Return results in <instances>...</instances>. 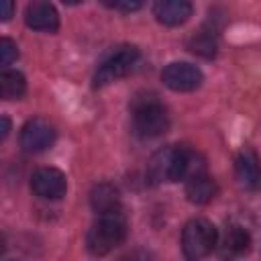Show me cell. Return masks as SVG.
Returning <instances> with one entry per match:
<instances>
[{"label":"cell","instance_id":"cell-21","mask_svg":"<svg viewBox=\"0 0 261 261\" xmlns=\"http://www.w3.org/2000/svg\"><path fill=\"white\" fill-rule=\"evenodd\" d=\"M8 130H10V120H8V116H2V133H0V139H6Z\"/></svg>","mask_w":261,"mask_h":261},{"label":"cell","instance_id":"cell-9","mask_svg":"<svg viewBox=\"0 0 261 261\" xmlns=\"http://www.w3.org/2000/svg\"><path fill=\"white\" fill-rule=\"evenodd\" d=\"M24 22L29 29L35 31H45V33H55L59 29V14L51 2L37 0L31 2L24 10Z\"/></svg>","mask_w":261,"mask_h":261},{"label":"cell","instance_id":"cell-6","mask_svg":"<svg viewBox=\"0 0 261 261\" xmlns=\"http://www.w3.org/2000/svg\"><path fill=\"white\" fill-rule=\"evenodd\" d=\"M53 141H55V126L41 116L27 120L24 126L20 128V147L27 153H41L49 149Z\"/></svg>","mask_w":261,"mask_h":261},{"label":"cell","instance_id":"cell-5","mask_svg":"<svg viewBox=\"0 0 261 261\" xmlns=\"http://www.w3.org/2000/svg\"><path fill=\"white\" fill-rule=\"evenodd\" d=\"M139 59V49L133 47V45H124L120 49H116L114 53H110L96 69V75H94V86L96 88H102V86H108L120 77H124L137 63Z\"/></svg>","mask_w":261,"mask_h":261},{"label":"cell","instance_id":"cell-12","mask_svg":"<svg viewBox=\"0 0 261 261\" xmlns=\"http://www.w3.org/2000/svg\"><path fill=\"white\" fill-rule=\"evenodd\" d=\"M216 194H218V186L206 171L194 173L192 177L186 179V196L192 204H208L214 200Z\"/></svg>","mask_w":261,"mask_h":261},{"label":"cell","instance_id":"cell-20","mask_svg":"<svg viewBox=\"0 0 261 261\" xmlns=\"http://www.w3.org/2000/svg\"><path fill=\"white\" fill-rule=\"evenodd\" d=\"M12 8H14V6H12L10 0H2V2H0V10H2L0 16H2V20H8V18L12 16Z\"/></svg>","mask_w":261,"mask_h":261},{"label":"cell","instance_id":"cell-8","mask_svg":"<svg viewBox=\"0 0 261 261\" xmlns=\"http://www.w3.org/2000/svg\"><path fill=\"white\" fill-rule=\"evenodd\" d=\"M31 190L43 200H59L61 196H65L67 179L63 171L55 167H41L31 177Z\"/></svg>","mask_w":261,"mask_h":261},{"label":"cell","instance_id":"cell-7","mask_svg":"<svg viewBox=\"0 0 261 261\" xmlns=\"http://www.w3.org/2000/svg\"><path fill=\"white\" fill-rule=\"evenodd\" d=\"M161 80L173 92H192L202 84L204 75H202L200 67L192 65L188 61H173V63L165 65V69L161 71Z\"/></svg>","mask_w":261,"mask_h":261},{"label":"cell","instance_id":"cell-13","mask_svg":"<svg viewBox=\"0 0 261 261\" xmlns=\"http://www.w3.org/2000/svg\"><path fill=\"white\" fill-rule=\"evenodd\" d=\"M234 173L239 181L247 188H257L261 184V165L253 149H243L234 159Z\"/></svg>","mask_w":261,"mask_h":261},{"label":"cell","instance_id":"cell-22","mask_svg":"<svg viewBox=\"0 0 261 261\" xmlns=\"http://www.w3.org/2000/svg\"><path fill=\"white\" fill-rule=\"evenodd\" d=\"M8 261H12V259H8Z\"/></svg>","mask_w":261,"mask_h":261},{"label":"cell","instance_id":"cell-18","mask_svg":"<svg viewBox=\"0 0 261 261\" xmlns=\"http://www.w3.org/2000/svg\"><path fill=\"white\" fill-rule=\"evenodd\" d=\"M106 6L114 10H122V12H133L141 8V2L139 0H114V2H106Z\"/></svg>","mask_w":261,"mask_h":261},{"label":"cell","instance_id":"cell-14","mask_svg":"<svg viewBox=\"0 0 261 261\" xmlns=\"http://www.w3.org/2000/svg\"><path fill=\"white\" fill-rule=\"evenodd\" d=\"M90 204L92 208L100 214V216H106V214H116L120 210V196H118V190L112 186V184H98L94 186V190L90 192Z\"/></svg>","mask_w":261,"mask_h":261},{"label":"cell","instance_id":"cell-19","mask_svg":"<svg viewBox=\"0 0 261 261\" xmlns=\"http://www.w3.org/2000/svg\"><path fill=\"white\" fill-rule=\"evenodd\" d=\"M120 261H153L151 259V255L147 253V251H141V249H137V251H130V253H126Z\"/></svg>","mask_w":261,"mask_h":261},{"label":"cell","instance_id":"cell-16","mask_svg":"<svg viewBox=\"0 0 261 261\" xmlns=\"http://www.w3.org/2000/svg\"><path fill=\"white\" fill-rule=\"evenodd\" d=\"M188 47H190L192 53L210 59V57L216 55V47H218V45H216V35H214L212 31H200V33H196V35L190 39Z\"/></svg>","mask_w":261,"mask_h":261},{"label":"cell","instance_id":"cell-4","mask_svg":"<svg viewBox=\"0 0 261 261\" xmlns=\"http://www.w3.org/2000/svg\"><path fill=\"white\" fill-rule=\"evenodd\" d=\"M133 124L141 137L153 139L169 128V114L157 98L153 96L137 98L133 102Z\"/></svg>","mask_w":261,"mask_h":261},{"label":"cell","instance_id":"cell-15","mask_svg":"<svg viewBox=\"0 0 261 261\" xmlns=\"http://www.w3.org/2000/svg\"><path fill=\"white\" fill-rule=\"evenodd\" d=\"M27 92V80L20 71L8 69L0 75V96L4 100H18Z\"/></svg>","mask_w":261,"mask_h":261},{"label":"cell","instance_id":"cell-2","mask_svg":"<svg viewBox=\"0 0 261 261\" xmlns=\"http://www.w3.org/2000/svg\"><path fill=\"white\" fill-rule=\"evenodd\" d=\"M124 239H126V222L116 212V214L100 216L92 224V228L88 230V237H86V245L92 255L104 257V255L112 253L118 245H122Z\"/></svg>","mask_w":261,"mask_h":261},{"label":"cell","instance_id":"cell-17","mask_svg":"<svg viewBox=\"0 0 261 261\" xmlns=\"http://www.w3.org/2000/svg\"><path fill=\"white\" fill-rule=\"evenodd\" d=\"M18 57V49H16V43L8 37H4L0 41V63L2 65H10L14 59Z\"/></svg>","mask_w":261,"mask_h":261},{"label":"cell","instance_id":"cell-10","mask_svg":"<svg viewBox=\"0 0 261 261\" xmlns=\"http://www.w3.org/2000/svg\"><path fill=\"white\" fill-rule=\"evenodd\" d=\"M251 247V237L241 224H228L220 237L218 253L222 259H239Z\"/></svg>","mask_w":261,"mask_h":261},{"label":"cell","instance_id":"cell-11","mask_svg":"<svg viewBox=\"0 0 261 261\" xmlns=\"http://www.w3.org/2000/svg\"><path fill=\"white\" fill-rule=\"evenodd\" d=\"M153 16L165 27H179L192 16V4L186 0H159L153 4Z\"/></svg>","mask_w":261,"mask_h":261},{"label":"cell","instance_id":"cell-1","mask_svg":"<svg viewBox=\"0 0 261 261\" xmlns=\"http://www.w3.org/2000/svg\"><path fill=\"white\" fill-rule=\"evenodd\" d=\"M200 171H204L200 155L177 145L159 149L149 161V175L153 181H186Z\"/></svg>","mask_w":261,"mask_h":261},{"label":"cell","instance_id":"cell-3","mask_svg":"<svg viewBox=\"0 0 261 261\" xmlns=\"http://www.w3.org/2000/svg\"><path fill=\"white\" fill-rule=\"evenodd\" d=\"M218 245V232L206 218H192L181 230V251L188 261H200Z\"/></svg>","mask_w":261,"mask_h":261}]
</instances>
